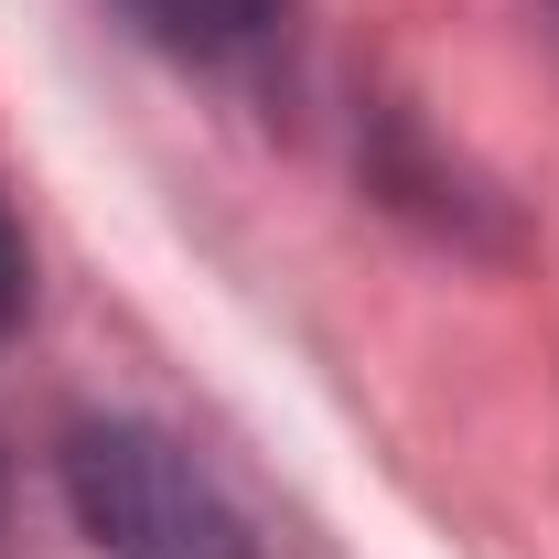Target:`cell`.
Here are the masks:
<instances>
[{
  "label": "cell",
  "mask_w": 559,
  "mask_h": 559,
  "mask_svg": "<svg viewBox=\"0 0 559 559\" xmlns=\"http://www.w3.org/2000/svg\"><path fill=\"white\" fill-rule=\"evenodd\" d=\"M66 495L75 527L108 559H259L248 516L226 506L205 463L140 419H86L66 441Z\"/></svg>",
  "instance_id": "6da1fadb"
},
{
  "label": "cell",
  "mask_w": 559,
  "mask_h": 559,
  "mask_svg": "<svg viewBox=\"0 0 559 559\" xmlns=\"http://www.w3.org/2000/svg\"><path fill=\"white\" fill-rule=\"evenodd\" d=\"M162 55H237L280 22V0H119Z\"/></svg>",
  "instance_id": "7a4b0ae2"
},
{
  "label": "cell",
  "mask_w": 559,
  "mask_h": 559,
  "mask_svg": "<svg viewBox=\"0 0 559 559\" xmlns=\"http://www.w3.org/2000/svg\"><path fill=\"white\" fill-rule=\"evenodd\" d=\"M22 290H33V270H22V226H11V205H0V323L22 312Z\"/></svg>",
  "instance_id": "3957f363"
}]
</instances>
